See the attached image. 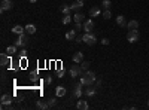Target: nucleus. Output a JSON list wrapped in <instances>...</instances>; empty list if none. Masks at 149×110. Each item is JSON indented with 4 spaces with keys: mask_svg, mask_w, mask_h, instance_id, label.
<instances>
[{
    "mask_svg": "<svg viewBox=\"0 0 149 110\" xmlns=\"http://www.w3.org/2000/svg\"><path fill=\"white\" fill-rule=\"evenodd\" d=\"M95 82V73L94 72H87L83 73V76L81 77V83L83 86H88V85H93V83Z\"/></svg>",
    "mask_w": 149,
    "mask_h": 110,
    "instance_id": "f257e3e1",
    "label": "nucleus"
},
{
    "mask_svg": "<svg viewBox=\"0 0 149 110\" xmlns=\"http://www.w3.org/2000/svg\"><path fill=\"white\" fill-rule=\"evenodd\" d=\"M82 42H85L87 45H89V46H93V45H95L97 39H95V36H94L93 33H85V34L82 36Z\"/></svg>",
    "mask_w": 149,
    "mask_h": 110,
    "instance_id": "f03ea898",
    "label": "nucleus"
},
{
    "mask_svg": "<svg viewBox=\"0 0 149 110\" xmlns=\"http://www.w3.org/2000/svg\"><path fill=\"white\" fill-rule=\"evenodd\" d=\"M77 64H79V63H76V64H73V66L70 67V76H72V77H76V76H79V74H83L82 67L77 66Z\"/></svg>",
    "mask_w": 149,
    "mask_h": 110,
    "instance_id": "7ed1b4c3",
    "label": "nucleus"
},
{
    "mask_svg": "<svg viewBox=\"0 0 149 110\" xmlns=\"http://www.w3.org/2000/svg\"><path fill=\"white\" fill-rule=\"evenodd\" d=\"M15 45H17L18 48H19V46H27V45H28V37L25 36L24 33H23V34H19L18 39L15 40Z\"/></svg>",
    "mask_w": 149,
    "mask_h": 110,
    "instance_id": "20e7f679",
    "label": "nucleus"
},
{
    "mask_svg": "<svg viewBox=\"0 0 149 110\" xmlns=\"http://www.w3.org/2000/svg\"><path fill=\"white\" fill-rule=\"evenodd\" d=\"M127 40L130 43L137 42L139 40V31L137 30H130V31H128V34H127Z\"/></svg>",
    "mask_w": 149,
    "mask_h": 110,
    "instance_id": "39448f33",
    "label": "nucleus"
},
{
    "mask_svg": "<svg viewBox=\"0 0 149 110\" xmlns=\"http://www.w3.org/2000/svg\"><path fill=\"white\" fill-rule=\"evenodd\" d=\"M2 109H5V107H9L11 106V103H12V97L11 95H8V94H3L2 95Z\"/></svg>",
    "mask_w": 149,
    "mask_h": 110,
    "instance_id": "423d86ee",
    "label": "nucleus"
},
{
    "mask_svg": "<svg viewBox=\"0 0 149 110\" xmlns=\"http://www.w3.org/2000/svg\"><path fill=\"white\" fill-rule=\"evenodd\" d=\"M82 83H76L75 88H73V97H76V98H81V95H82Z\"/></svg>",
    "mask_w": 149,
    "mask_h": 110,
    "instance_id": "0eeeda50",
    "label": "nucleus"
},
{
    "mask_svg": "<svg viewBox=\"0 0 149 110\" xmlns=\"http://www.w3.org/2000/svg\"><path fill=\"white\" fill-rule=\"evenodd\" d=\"M12 8V0H2V5H0V11H9Z\"/></svg>",
    "mask_w": 149,
    "mask_h": 110,
    "instance_id": "6e6552de",
    "label": "nucleus"
},
{
    "mask_svg": "<svg viewBox=\"0 0 149 110\" xmlns=\"http://www.w3.org/2000/svg\"><path fill=\"white\" fill-rule=\"evenodd\" d=\"M93 28H94L93 19H88V21H85V24H83V30H85V33H91Z\"/></svg>",
    "mask_w": 149,
    "mask_h": 110,
    "instance_id": "1a4fd4ad",
    "label": "nucleus"
},
{
    "mask_svg": "<svg viewBox=\"0 0 149 110\" xmlns=\"http://www.w3.org/2000/svg\"><path fill=\"white\" fill-rule=\"evenodd\" d=\"M0 63H2V66L9 64L11 63V55L9 54H2V55H0Z\"/></svg>",
    "mask_w": 149,
    "mask_h": 110,
    "instance_id": "9d476101",
    "label": "nucleus"
},
{
    "mask_svg": "<svg viewBox=\"0 0 149 110\" xmlns=\"http://www.w3.org/2000/svg\"><path fill=\"white\" fill-rule=\"evenodd\" d=\"M36 107H37V109H40V110H46V109H49V104H48V101L39 100V101L36 103Z\"/></svg>",
    "mask_w": 149,
    "mask_h": 110,
    "instance_id": "9b49d317",
    "label": "nucleus"
},
{
    "mask_svg": "<svg viewBox=\"0 0 149 110\" xmlns=\"http://www.w3.org/2000/svg\"><path fill=\"white\" fill-rule=\"evenodd\" d=\"M116 24L119 25V27H127V21H125V16H122V15H118L116 16Z\"/></svg>",
    "mask_w": 149,
    "mask_h": 110,
    "instance_id": "f8f14e48",
    "label": "nucleus"
},
{
    "mask_svg": "<svg viewBox=\"0 0 149 110\" xmlns=\"http://www.w3.org/2000/svg\"><path fill=\"white\" fill-rule=\"evenodd\" d=\"M82 6H83V2H82V0H76V2H73L72 5H70V8H72V11H79Z\"/></svg>",
    "mask_w": 149,
    "mask_h": 110,
    "instance_id": "ddd939ff",
    "label": "nucleus"
},
{
    "mask_svg": "<svg viewBox=\"0 0 149 110\" xmlns=\"http://www.w3.org/2000/svg\"><path fill=\"white\" fill-rule=\"evenodd\" d=\"M25 33H27V34H34L36 33V25L34 24L25 25Z\"/></svg>",
    "mask_w": 149,
    "mask_h": 110,
    "instance_id": "4468645a",
    "label": "nucleus"
},
{
    "mask_svg": "<svg viewBox=\"0 0 149 110\" xmlns=\"http://www.w3.org/2000/svg\"><path fill=\"white\" fill-rule=\"evenodd\" d=\"M89 15H91L93 18L94 16H99L100 15V8H99V6H93V8L89 9Z\"/></svg>",
    "mask_w": 149,
    "mask_h": 110,
    "instance_id": "2eb2a0df",
    "label": "nucleus"
},
{
    "mask_svg": "<svg viewBox=\"0 0 149 110\" xmlns=\"http://www.w3.org/2000/svg\"><path fill=\"white\" fill-rule=\"evenodd\" d=\"M55 94H57V97H64L66 95V88L64 86H57L55 88Z\"/></svg>",
    "mask_w": 149,
    "mask_h": 110,
    "instance_id": "dca6fc26",
    "label": "nucleus"
},
{
    "mask_svg": "<svg viewBox=\"0 0 149 110\" xmlns=\"http://www.w3.org/2000/svg\"><path fill=\"white\" fill-rule=\"evenodd\" d=\"M89 106H88V103L85 101V100H79L77 101V109L79 110H87Z\"/></svg>",
    "mask_w": 149,
    "mask_h": 110,
    "instance_id": "f3484780",
    "label": "nucleus"
},
{
    "mask_svg": "<svg viewBox=\"0 0 149 110\" xmlns=\"http://www.w3.org/2000/svg\"><path fill=\"white\" fill-rule=\"evenodd\" d=\"M17 45H11V46H8V48H6V54H9L11 57L12 55H14V54H17Z\"/></svg>",
    "mask_w": 149,
    "mask_h": 110,
    "instance_id": "a211bd4d",
    "label": "nucleus"
},
{
    "mask_svg": "<svg viewBox=\"0 0 149 110\" xmlns=\"http://www.w3.org/2000/svg\"><path fill=\"white\" fill-rule=\"evenodd\" d=\"M12 31H14L15 34H23V33H25V27H21V25H15V27L12 28Z\"/></svg>",
    "mask_w": 149,
    "mask_h": 110,
    "instance_id": "6ab92c4d",
    "label": "nucleus"
},
{
    "mask_svg": "<svg viewBox=\"0 0 149 110\" xmlns=\"http://www.w3.org/2000/svg\"><path fill=\"white\" fill-rule=\"evenodd\" d=\"M73 61H75V63H82V61H83V54L81 52V51L73 55Z\"/></svg>",
    "mask_w": 149,
    "mask_h": 110,
    "instance_id": "aec40b11",
    "label": "nucleus"
},
{
    "mask_svg": "<svg viewBox=\"0 0 149 110\" xmlns=\"http://www.w3.org/2000/svg\"><path fill=\"white\" fill-rule=\"evenodd\" d=\"M127 27L130 28V30H137L139 28V22L136 21V19H133V21H130V22L127 24Z\"/></svg>",
    "mask_w": 149,
    "mask_h": 110,
    "instance_id": "412c9836",
    "label": "nucleus"
},
{
    "mask_svg": "<svg viewBox=\"0 0 149 110\" xmlns=\"http://www.w3.org/2000/svg\"><path fill=\"white\" fill-rule=\"evenodd\" d=\"M85 95H88V97L95 95V88H93V85H88V88L85 89Z\"/></svg>",
    "mask_w": 149,
    "mask_h": 110,
    "instance_id": "4be33fe9",
    "label": "nucleus"
},
{
    "mask_svg": "<svg viewBox=\"0 0 149 110\" xmlns=\"http://www.w3.org/2000/svg\"><path fill=\"white\" fill-rule=\"evenodd\" d=\"M83 18H85V15H83V14H81V12H76V14H75V16H73L75 22H82V21H83Z\"/></svg>",
    "mask_w": 149,
    "mask_h": 110,
    "instance_id": "5701e85b",
    "label": "nucleus"
},
{
    "mask_svg": "<svg viewBox=\"0 0 149 110\" xmlns=\"http://www.w3.org/2000/svg\"><path fill=\"white\" fill-rule=\"evenodd\" d=\"M66 39L67 40H73V39H76V30H70L66 33Z\"/></svg>",
    "mask_w": 149,
    "mask_h": 110,
    "instance_id": "b1692460",
    "label": "nucleus"
},
{
    "mask_svg": "<svg viewBox=\"0 0 149 110\" xmlns=\"http://www.w3.org/2000/svg\"><path fill=\"white\" fill-rule=\"evenodd\" d=\"M70 11H72V8H70L69 5H63L61 6V12L64 15H70Z\"/></svg>",
    "mask_w": 149,
    "mask_h": 110,
    "instance_id": "393cba45",
    "label": "nucleus"
},
{
    "mask_svg": "<svg viewBox=\"0 0 149 110\" xmlns=\"http://www.w3.org/2000/svg\"><path fill=\"white\" fill-rule=\"evenodd\" d=\"M89 64H91L89 61H82V63H81V67H82V70H83V73H85L87 70L89 69Z\"/></svg>",
    "mask_w": 149,
    "mask_h": 110,
    "instance_id": "a878e982",
    "label": "nucleus"
},
{
    "mask_svg": "<svg viewBox=\"0 0 149 110\" xmlns=\"http://www.w3.org/2000/svg\"><path fill=\"white\" fill-rule=\"evenodd\" d=\"M112 16V12H111V9H105V12H103V18L105 19H109Z\"/></svg>",
    "mask_w": 149,
    "mask_h": 110,
    "instance_id": "bb28decb",
    "label": "nucleus"
},
{
    "mask_svg": "<svg viewBox=\"0 0 149 110\" xmlns=\"http://www.w3.org/2000/svg\"><path fill=\"white\" fill-rule=\"evenodd\" d=\"M70 21H72V16H70V15H64L63 24H70Z\"/></svg>",
    "mask_w": 149,
    "mask_h": 110,
    "instance_id": "cd10ccee",
    "label": "nucleus"
},
{
    "mask_svg": "<svg viewBox=\"0 0 149 110\" xmlns=\"http://www.w3.org/2000/svg\"><path fill=\"white\" fill-rule=\"evenodd\" d=\"M103 6H105V9H109L112 6V2L111 0H103Z\"/></svg>",
    "mask_w": 149,
    "mask_h": 110,
    "instance_id": "c85d7f7f",
    "label": "nucleus"
},
{
    "mask_svg": "<svg viewBox=\"0 0 149 110\" xmlns=\"http://www.w3.org/2000/svg\"><path fill=\"white\" fill-rule=\"evenodd\" d=\"M64 74H66V72L61 69V70H57V77H64Z\"/></svg>",
    "mask_w": 149,
    "mask_h": 110,
    "instance_id": "c756f323",
    "label": "nucleus"
},
{
    "mask_svg": "<svg viewBox=\"0 0 149 110\" xmlns=\"http://www.w3.org/2000/svg\"><path fill=\"white\" fill-rule=\"evenodd\" d=\"M55 101H57L55 98H49V100H48V104H49V107H54V106H55Z\"/></svg>",
    "mask_w": 149,
    "mask_h": 110,
    "instance_id": "7c9ffc66",
    "label": "nucleus"
},
{
    "mask_svg": "<svg viewBox=\"0 0 149 110\" xmlns=\"http://www.w3.org/2000/svg\"><path fill=\"white\" fill-rule=\"evenodd\" d=\"M75 30H76V31H81V30H83V25H81V22H76V27H75Z\"/></svg>",
    "mask_w": 149,
    "mask_h": 110,
    "instance_id": "2f4dec72",
    "label": "nucleus"
},
{
    "mask_svg": "<svg viewBox=\"0 0 149 110\" xmlns=\"http://www.w3.org/2000/svg\"><path fill=\"white\" fill-rule=\"evenodd\" d=\"M101 45L105 46V45H109V39H101Z\"/></svg>",
    "mask_w": 149,
    "mask_h": 110,
    "instance_id": "473e14b6",
    "label": "nucleus"
},
{
    "mask_svg": "<svg viewBox=\"0 0 149 110\" xmlns=\"http://www.w3.org/2000/svg\"><path fill=\"white\" fill-rule=\"evenodd\" d=\"M45 82H46V85H49V83H51V82H52V79H51V76H48V77H46V79H45Z\"/></svg>",
    "mask_w": 149,
    "mask_h": 110,
    "instance_id": "72a5a7b5",
    "label": "nucleus"
},
{
    "mask_svg": "<svg viewBox=\"0 0 149 110\" xmlns=\"http://www.w3.org/2000/svg\"><path fill=\"white\" fill-rule=\"evenodd\" d=\"M19 57H27V51H21V52H19Z\"/></svg>",
    "mask_w": 149,
    "mask_h": 110,
    "instance_id": "f704fd0d",
    "label": "nucleus"
},
{
    "mask_svg": "<svg viewBox=\"0 0 149 110\" xmlns=\"http://www.w3.org/2000/svg\"><path fill=\"white\" fill-rule=\"evenodd\" d=\"M95 86H97V88H100V86H101V80H100V79H99V80H95Z\"/></svg>",
    "mask_w": 149,
    "mask_h": 110,
    "instance_id": "c9c22d12",
    "label": "nucleus"
},
{
    "mask_svg": "<svg viewBox=\"0 0 149 110\" xmlns=\"http://www.w3.org/2000/svg\"><path fill=\"white\" fill-rule=\"evenodd\" d=\"M75 40H76L77 43H81V42H82V37H81V36H77V37L75 39Z\"/></svg>",
    "mask_w": 149,
    "mask_h": 110,
    "instance_id": "e433bc0d",
    "label": "nucleus"
},
{
    "mask_svg": "<svg viewBox=\"0 0 149 110\" xmlns=\"http://www.w3.org/2000/svg\"><path fill=\"white\" fill-rule=\"evenodd\" d=\"M28 2H31V3H34V2H37V0H28Z\"/></svg>",
    "mask_w": 149,
    "mask_h": 110,
    "instance_id": "4c0bfd02",
    "label": "nucleus"
},
{
    "mask_svg": "<svg viewBox=\"0 0 149 110\" xmlns=\"http://www.w3.org/2000/svg\"><path fill=\"white\" fill-rule=\"evenodd\" d=\"M148 106H149V101H148Z\"/></svg>",
    "mask_w": 149,
    "mask_h": 110,
    "instance_id": "58836bf2",
    "label": "nucleus"
},
{
    "mask_svg": "<svg viewBox=\"0 0 149 110\" xmlns=\"http://www.w3.org/2000/svg\"><path fill=\"white\" fill-rule=\"evenodd\" d=\"M82 2H85V0H82Z\"/></svg>",
    "mask_w": 149,
    "mask_h": 110,
    "instance_id": "ea45409f",
    "label": "nucleus"
}]
</instances>
